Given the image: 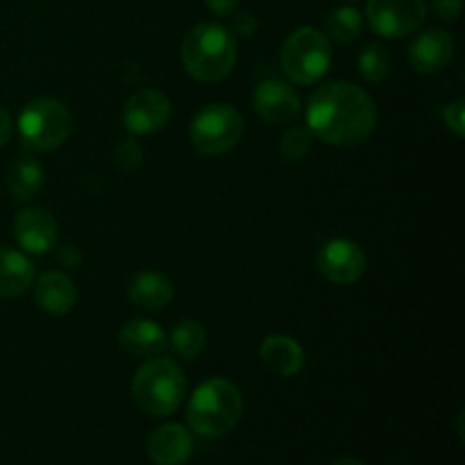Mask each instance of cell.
<instances>
[{"label":"cell","mask_w":465,"mask_h":465,"mask_svg":"<svg viewBox=\"0 0 465 465\" xmlns=\"http://www.w3.org/2000/svg\"><path fill=\"white\" fill-rule=\"evenodd\" d=\"M307 127L330 145H359L375 132L377 104L352 82H330L309 98Z\"/></svg>","instance_id":"1"},{"label":"cell","mask_w":465,"mask_h":465,"mask_svg":"<svg viewBox=\"0 0 465 465\" xmlns=\"http://www.w3.org/2000/svg\"><path fill=\"white\" fill-rule=\"evenodd\" d=\"M182 64L193 80L204 84L225 80L236 64V36L221 23H198L184 36Z\"/></svg>","instance_id":"2"},{"label":"cell","mask_w":465,"mask_h":465,"mask_svg":"<svg viewBox=\"0 0 465 465\" xmlns=\"http://www.w3.org/2000/svg\"><path fill=\"white\" fill-rule=\"evenodd\" d=\"M243 418V395L232 381L209 380L193 391L186 409L191 430L204 439H223Z\"/></svg>","instance_id":"3"},{"label":"cell","mask_w":465,"mask_h":465,"mask_svg":"<svg viewBox=\"0 0 465 465\" xmlns=\"http://www.w3.org/2000/svg\"><path fill=\"white\" fill-rule=\"evenodd\" d=\"M186 393V377L171 359H150L132 380L134 404L148 416H171Z\"/></svg>","instance_id":"4"},{"label":"cell","mask_w":465,"mask_h":465,"mask_svg":"<svg viewBox=\"0 0 465 465\" xmlns=\"http://www.w3.org/2000/svg\"><path fill=\"white\" fill-rule=\"evenodd\" d=\"M334 50L330 36L316 27H298L286 36L280 53V64L289 82L312 86L321 82L331 68Z\"/></svg>","instance_id":"5"},{"label":"cell","mask_w":465,"mask_h":465,"mask_svg":"<svg viewBox=\"0 0 465 465\" xmlns=\"http://www.w3.org/2000/svg\"><path fill=\"white\" fill-rule=\"evenodd\" d=\"M73 130V116L57 98H35L18 116V136L23 145L36 153H50L66 143Z\"/></svg>","instance_id":"6"},{"label":"cell","mask_w":465,"mask_h":465,"mask_svg":"<svg viewBox=\"0 0 465 465\" xmlns=\"http://www.w3.org/2000/svg\"><path fill=\"white\" fill-rule=\"evenodd\" d=\"M189 136L200 154L218 157L239 145L241 136H243V116L232 104H207L191 121Z\"/></svg>","instance_id":"7"},{"label":"cell","mask_w":465,"mask_h":465,"mask_svg":"<svg viewBox=\"0 0 465 465\" xmlns=\"http://www.w3.org/2000/svg\"><path fill=\"white\" fill-rule=\"evenodd\" d=\"M427 16L425 0H368V25L384 39H404L420 30Z\"/></svg>","instance_id":"8"},{"label":"cell","mask_w":465,"mask_h":465,"mask_svg":"<svg viewBox=\"0 0 465 465\" xmlns=\"http://www.w3.org/2000/svg\"><path fill=\"white\" fill-rule=\"evenodd\" d=\"M366 252L350 239H331L321 245L316 254V268L327 282L339 286L354 284L366 272Z\"/></svg>","instance_id":"9"},{"label":"cell","mask_w":465,"mask_h":465,"mask_svg":"<svg viewBox=\"0 0 465 465\" xmlns=\"http://www.w3.org/2000/svg\"><path fill=\"white\" fill-rule=\"evenodd\" d=\"M171 118V100L159 89H141L123 107V125L130 134L148 136L163 130Z\"/></svg>","instance_id":"10"},{"label":"cell","mask_w":465,"mask_h":465,"mask_svg":"<svg viewBox=\"0 0 465 465\" xmlns=\"http://www.w3.org/2000/svg\"><path fill=\"white\" fill-rule=\"evenodd\" d=\"M254 109L259 118L271 125H291L302 112L300 95L289 82L266 80L254 91Z\"/></svg>","instance_id":"11"},{"label":"cell","mask_w":465,"mask_h":465,"mask_svg":"<svg viewBox=\"0 0 465 465\" xmlns=\"http://www.w3.org/2000/svg\"><path fill=\"white\" fill-rule=\"evenodd\" d=\"M14 239L25 252L45 254L57 245L59 227L44 207H25L14 218Z\"/></svg>","instance_id":"12"},{"label":"cell","mask_w":465,"mask_h":465,"mask_svg":"<svg viewBox=\"0 0 465 465\" xmlns=\"http://www.w3.org/2000/svg\"><path fill=\"white\" fill-rule=\"evenodd\" d=\"M454 57V39L440 27H430L420 32L409 45V62L422 75H434L443 71Z\"/></svg>","instance_id":"13"},{"label":"cell","mask_w":465,"mask_h":465,"mask_svg":"<svg viewBox=\"0 0 465 465\" xmlns=\"http://www.w3.org/2000/svg\"><path fill=\"white\" fill-rule=\"evenodd\" d=\"M145 452L154 465H182L193 452V436L186 427L168 422L148 436Z\"/></svg>","instance_id":"14"},{"label":"cell","mask_w":465,"mask_h":465,"mask_svg":"<svg viewBox=\"0 0 465 465\" xmlns=\"http://www.w3.org/2000/svg\"><path fill=\"white\" fill-rule=\"evenodd\" d=\"M118 343L130 357H157L168 348V336L154 321L148 318H132L118 331Z\"/></svg>","instance_id":"15"},{"label":"cell","mask_w":465,"mask_h":465,"mask_svg":"<svg viewBox=\"0 0 465 465\" xmlns=\"http://www.w3.org/2000/svg\"><path fill=\"white\" fill-rule=\"evenodd\" d=\"M259 359L277 377H293L304 366V350L293 336L272 334L263 339L259 348Z\"/></svg>","instance_id":"16"},{"label":"cell","mask_w":465,"mask_h":465,"mask_svg":"<svg viewBox=\"0 0 465 465\" xmlns=\"http://www.w3.org/2000/svg\"><path fill=\"white\" fill-rule=\"evenodd\" d=\"M127 295L139 309L159 312L171 304L175 291H173V282L163 272L139 271L132 275L130 284H127Z\"/></svg>","instance_id":"17"},{"label":"cell","mask_w":465,"mask_h":465,"mask_svg":"<svg viewBox=\"0 0 465 465\" xmlns=\"http://www.w3.org/2000/svg\"><path fill=\"white\" fill-rule=\"evenodd\" d=\"M35 300L41 312L53 313V316H64L75 307L77 291L71 277L59 271L44 272L35 284Z\"/></svg>","instance_id":"18"},{"label":"cell","mask_w":465,"mask_h":465,"mask_svg":"<svg viewBox=\"0 0 465 465\" xmlns=\"http://www.w3.org/2000/svg\"><path fill=\"white\" fill-rule=\"evenodd\" d=\"M35 284L30 259L9 245H0V298H18Z\"/></svg>","instance_id":"19"},{"label":"cell","mask_w":465,"mask_h":465,"mask_svg":"<svg viewBox=\"0 0 465 465\" xmlns=\"http://www.w3.org/2000/svg\"><path fill=\"white\" fill-rule=\"evenodd\" d=\"M5 182H7V191L14 200H30L35 195H39V191L44 189L45 173L39 162H35L30 157H23L12 163Z\"/></svg>","instance_id":"20"},{"label":"cell","mask_w":465,"mask_h":465,"mask_svg":"<svg viewBox=\"0 0 465 465\" xmlns=\"http://www.w3.org/2000/svg\"><path fill=\"white\" fill-rule=\"evenodd\" d=\"M204 343H207V331L193 318H184V321L177 322L171 331V339H168L173 352L184 361H193L204 350Z\"/></svg>","instance_id":"21"},{"label":"cell","mask_w":465,"mask_h":465,"mask_svg":"<svg viewBox=\"0 0 465 465\" xmlns=\"http://www.w3.org/2000/svg\"><path fill=\"white\" fill-rule=\"evenodd\" d=\"M327 35L339 44H352L363 27V16L357 7H339L325 21Z\"/></svg>","instance_id":"22"},{"label":"cell","mask_w":465,"mask_h":465,"mask_svg":"<svg viewBox=\"0 0 465 465\" xmlns=\"http://www.w3.org/2000/svg\"><path fill=\"white\" fill-rule=\"evenodd\" d=\"M359 73L366 82L377 84L384 82L391 73V54L384 45L380 44H368L366 48L359 54Z\"/></svg>","instance_id":"23"},{"label":"cell","mask_w":465,"mask_h":465,"mask_svg":"<svg viewBox=\"0 0 465 465\" xmlns=\"http://www.w3.org/2000/svg\"><path fill=\"white\" fill-rule=\"evenodd\" d=\"M313 148V134L309 127H289L280 139V157L284 162H302Z\"/></svg>","instance_id":"24"},{"label":"cell","mask_w":465,"mask_h":465,"mask_svg":"<svg viewBox=\"0 0 465 465\" xmlns=\"http://www.w3.org/2000/svg\"><path fill=\"white\" fill-rule=\"evenodd\" d=\"M114 159H116V166L123 168V171H134V168H139L141 162H143V150H141V145L136 143V141L127 139L116 145Z\"/></svg>","instance_id":"25"},{"label":"cell","mask_w":465,"mask_h":465,"mask_svg":"<svg viewBox=\"0 0 465 465\" xmlns=\"http://www.w3.org/2000/svg\"><path fill=\"white\" fill-rule=\"evenodd\" d=\"M465 100L463 98H457L454 103H450L448 107L443 109V121L445 125H448V130L452 132L457 139H461L465 134Z\"/></svg>","instance_id":"26"},{"label":"cell","mask_w":465,"mask_h":465,"mask_svg":"<svg viewBox=\"0 0 465 465\" xmlns=\"http://www.w3.org/2000/svg\"><path fill=\"white\" fill-rule=\"evenodd\" d=\"M431 9L445 23H454L463 9V0H431Z\"/></svg>","instance_id":"27"},{"label":"cell","mask_w":465,"mask_h":465,"mask_svg":"<svg viewBox=\"0 0 465 465\" xmlns=\"http://www.w3.org/2000/svg\"><path fill=\"white\" fill-rule=\"evenodd\" d=\"M257 30V18L252 12H239L232 18V35L234 36H250Z\"/></svg>","instance_id":"28"},{"label":"cell","mask_w":465,"mask_h":465,"mask_svg":"<svg viewBox=\"0 0 465 465\" xmlns=\"http://www.w3.org/2000/svg\"><path fill=\"white\" fill-rule=\"evenodd\" d=\"M57 259H59V263H62V266L77 268L82 263V252H80V248H77V245L62 243L57 248Z\"/></svg>","instance_id":"29"},{"label":"cell","mask_w":465,"mask_h":465,"mask_svg":"<svg viewBox=\"0 0 465 465\" xmlns=\"http://www.w3.org/2000/svg\"><path fill=\"white\" fill-rule=\"evenodd\" d=\"M239 3L241 0H204L209 12H213L216 16H230V14H234V9L239 7Z\"/></svg>","instance_id":"30"},{"label":"cell","mask_w":465,"mask_h":465,"mask_svg":"<svg viewBox=\"0 0 465 465\" xmlns=\"http://www.w3.org/2000/svg\"><path fill=\"white\" fill-rule=\"evenodd\" d=\"M12 136V116L7 114V109L0 107V148L9 141Z\"/></svg>","instance_id":"31"},{"label":"cell","mask_w":465,"mask_h":465,"mask_svg":"<svg viewBox=\"0 0 465 465\" xmlns=\"http://www.w3.org/2000/svg\"><path fill=\"white\" fill-rule=\"evenodd\" d=\"M331 465H366V463H361V461H359V459L345 457V459H339V461H334Z\"/></svg>","instance_id":"32"}]
</instances>
